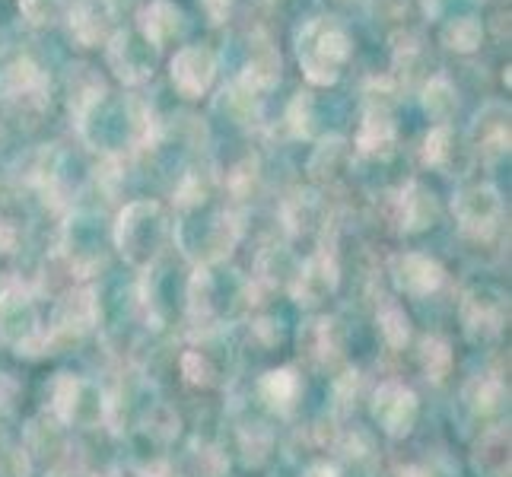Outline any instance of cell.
<instances>
[{"instance_id": "obj_19", "label": "cell", "mask_w": 512, "mask_h": 477, "mask_svg": "<svg viewBox=\"0 0 512 477\" xmlns=\"http://www.w3.org/2000/svg\"><path fill=\"white\" fill-rule=\"evenodd\" d=\"M468 404L478 414H490V411H500L503 408V401H506V388L503 382L497 379H474L468 385V392H465Z\"/></svg>"}, {"instance_id": "obj_7", "label": "cell", "mask_w": 512, "mask_h": 477, "mask_svg": "<svg viewBox=\"0 0 512 477\" xmlns=\"http://www.w3.org/2000/svg\"><path fill=\"white\" fill-rule=\"evenodd\" d=\"M373 417L379 420V427L388 436H404L411 433L414 420H417V398L411 388H404L398 382H388L376 392L373 401Z\"/></svg>"}, {"instance_id": "obj_12", "label": "cell", "mask_w": 512, "mask_h": 477, "mask_svg": "<svg viewBox=\"0 0 512 477\" xmlns=\"http://www.w3.org/2000/svg\"><path fill=\"white\" fill-rule=\"evenodd\" d=\"M338 287V268L328 255H315L303 271L296 274V284H293V296L296 303L303 306H315Z\"/></svg>"}, {"instance_id": "obj_28", "label": "cell", "mask_w": 512, "mask_h": 477, "mask_svg": "<svg viewBox=\"0 0 512 477\" xmlns=\"http://www.w3.org/2000/svg\"><path fill=\"white\" fill-rule=\"evenodd\" d=\"M13 249H16V229L7 220H0V255H10Z\"/></svg>"}, {"instance_id": "obj_26", "label": "cell", "mask_w": 512, "mask_h": 477, "mask_svg": "<svg viewBox=\"0 0 512 477\" xmlns=\"http://www.w3.org/2000/svg\"><path fill=\"white\" fill-rule=\"evenodd\" d=\"M446 144H449V128H436L427 137V147H423V159H427L430 166H439L449 156V147Z\"/></svg>"}, {"instance_id": "obj_9", "label": "cell", "mask_w": 512, "mask_h": 477, "mask_svg": "<svg viewBox=\"0 0 512 477\" xmlns=\"http://www.w3.org/2000/svg\"><path fill=\"white\" fill-rule=\"evenodd\" d=\"M462 322L471 341H487L497 338L506 322V306L500 296H487L481 290H474L465 296L462 303Z\"/></svg>"}, {"instance_id": "obj_29", "label": "cell", "mask_w": 512, "mask_h": 477, "mask_svg": "<svg viewBox=\"0 0 512 477\" xmlns=\"http://www.w3.org/2000/svg\"><path fill=\"white\" fill-rule=\"evenodd\" d=\"M204 4H207L210 16H214V23H220V20H223V13H226V7H229V0H204Z\"/></svg>"}, {"instance_id": "obj_6", "label": "cell", "mask_w": 512, "mask_h": 477, "mask_svg": "<svg viewBox=\"0 0 512 477\" xmlns=\"http://www.w3.org/2000/svg\"><path fill=\"white\" fill-rule=\"evenodd\" d=\"M99 318V306L90 290H77V293H67L61 299V306L55 312V325L45 334V344H55V341H80L86 331L96 325Z\"/></svg>"}, {"instance_id": "obj_18", "label": "cell", "mask_w": 512, "mask_h": 477, "mask_svg": "<svg viewBox=\"0 0 512 477\" xmlns=\"http://www.w3.org/2000/svg\"><path fill=\"white\" fill-rule=\"evenodd\" d=\"M179 20L182 16L172 4H166V0H153V4L144 10V16H140V26H144V35L153 45H163L169 35H175V29H179Z\"/></svg>"}, {"instance_id": "obj_30", "label": "cell", "mask_w": 512, "mask_h": 477, "mask_svg": "<svg viewBox=\"0 0 512 477\" xmlns=\"http://www.w3.org/2000/svg\"><path fill=\"white\" fill-rule=\"evenodd\" d=\"M303 477H338V471L328 468V465H312Z\"/></svg>"}, {"instance_id": "obj_8", "label": "cell", "mask_w": 512, "mask_h": 477, "mask_svg": "<svg viewBox=\"0 0 512 477\" xmlns=\"http://www.w3.org/2000/svg\"><path fill=\"white\" fill-rule=\"evenodd\" d=\"M0 93H4L7 105H20L26 112H42L45 109V77L32 61H16L0 74Z\"/></svg>"}, {"instance_id": "obj_17", "label": "cell", "mask_w": 512, "mask_h": 477, "mask_svg": "<svg viewBox=\"0 0 512 477\" xmlns=\"http://www.w3.org/2000/svg\"><path fill=\"white\" fill-rule=\"evenodd\" d=\"M357 144H360L363 153H373V156H379V153H392V147H395V125L388 121L385 112L373 109V112L366 115L363 128H360V134H357Z\"/></svg>"}, {"instance_id": "obj_10", "label": "cell", "mask_w": 512, "mask_h": 477, "mask_svg": "<svg viewBox=\"0 0 512 477\" xmlns=\"http://www.w3.org/2000/svg\"><path fill=\"white\" fill-rule=\"evenodd\" d=\"M392 277L398 290L411 293V296H427L433 293L439 284H443V268L436 261H430L427 255H398L392 261Z\"/></svg>"}, {"instance_id": "obj_5", "label": "cell", "mask_w": 512, "mask_h": 477, "mask_svg": "<svg viewBox=\"0 0 512 477\" xmlns=\"http://www.w3.org/2000/svg\"><path fill=\"white\" fill-rule=\"evenodd\" d=\"M51 404H55V414L64 423H93L102 414V398L99 392L83 379H74L61 373L51 385Z\"/></svg>"}, {"instance_id": "obj_11", "label": "cell", "mask_w": 512, "mask_h": 477, "mask_svg": "<svg viewBox=\"0 0 512 477\" xmlns=\"http://www.w3.org/2000/svg\"><path fill=\"white\" fill-rule=\"evenodd\" d=\"M214 80V55L207 48H182L172 61V83L185 96H201Z\"/></svg>"}, {"instance_id": "obj_21", "label": "cell", "mask_w": 512, "mask_h": 477, "mask_svg": "<svg viewBox=\"0 0 512 477\" xmlns=\"http://www.w3.org/2000/svg\"><path fill=\"white\" fill-rule=\"evenodd\" d=\"M379 325H382V334L385 341L392 347H404L411 338V328H408V315H404L398 306H385L382 315H379Z\"/></svg>"}, {"instance_id": "obj_14", "label": "cell", "mask_w": 512, "mask_h": 477, "mask_svg": "<svg viewBox=\"0 0 512 477\" xmlns=\"http://www.w3.org/2000/svg\"><path fill=\"white\" fill-rule=\"evenodd\" d=\"M474 468L484 471L487 477L509 474V430H490L484 443L474 452Z\"/></svg>"}, {"instance_id": "obj_25", "label": "cell", "mask_w": 512, "mask_h": 477, "mask_svg": "<svg viewBox=\"0 0 512 477\" xmlns=\"http://www.w3.org/2000/svg\"><path fill=\"white\" fill-rule=\"evenodd\" d=\"M182 373L191 385H210L214 382V369H210V363L201 357L198 350H188L182 357Z\"/></svg>"}, {"instance_id": "obj_1", "label": "cell", "mask_w": 512, "mask_h": 477, "mask_svg": "<svg viewBox=\"0 0 512 477\" xmlns=\"http://www.w3.org/2000/svg\"><path fill=\"white\" fill-rule=\"evenodd\" d=\"M347 55L350 42L338 23L315 20L299 35V61H303L306 77L315 83H331L338 77V67Z\"/></svg>"}, {"instance_id": "obj_13", "label": "cell", "mask_w": 512, "mask_h": 477, "mask_svg": "<svg viewBox=\"0 0 512 477\" xmlns=\"http://www.w3.org/2000/svg\"><path fill=\"white\" fill-rule=\"evenodd\" d=\"M306 344H309L312 360L334 363L341 357V350H344L341 322H338V318H319V322H312V328L306 331Z\"/></svg>"}, {"instance_id": "obj_3", "label": "cell", "mask_w": 512, "mask_h": 477, "mask_svg": "<svg viewBox=\"0 0 512 477\" xmlns=\"http://www.w3.org/2000/svg\"><path fill=\"white\" fill-rule=\"evenodd\" d=\"M0 338L16 344L20 353H32V347H48L39 331V312L32 296L23 287H7L0 293Z\"/></svg>"}, {"instance_id": "obj_27", "label": "cell", "mask_w": 512, "mask_h": 477, "mask_svg": "<svg viewBox=\"0 0 512 477\" xmlns=\"http://www.w3.org/2000/svg\"><path fill=\"white\" fill-rule=\"evenodd\" d=\"M0 474H4V477H26V474H29L26 455H23V452H16V449L0 452Z\"/></svg>"}, {"instance_id": "obj_31", "label": "cell", "mask_w": 512, "mask_h": 477, "mask_svg": "<svg viewBox=\"0 0 512 477\" xmlns=\"http://www.w3.org/2000/svg\"><path fill=\"white\" fill-rule=\"evenodd\" d=\"M398 477H430L423 468H404V471H398Z\"/></svg>"}, {"instance_id": "obj_20", "label": "cell", "mask_w": 512, "mask_h": 477, "mask_svg": "<svg viewBox=\"0 0 512 477\" xmlns=\"http://www.w3.org/2000/svg\"><path fill=\"white\" fill-rule=\"evenodd\" d=\"M420 357H423V369H427V376L433 382L446 379L449 366H452V350H449V344L443 338H427V341H423Z\"/></svg>"}, {"instance_id": "obj_2", "label": "cell", "mask_w": 512, "mask_h": 477, "mask_svg": "<svg viewBox=\"0 0 512 477\" xmlns=\"http://www.w3.org/2000/svg\"><path fill=\"white\" fill-rule=\"evenodd\" d=\"M166 236V220L163 210L144 201V204H131L125 214H121L118 223V245L121 252L128 255V261L134 264H147L156 258Z\"/></svg>"}, {"instance_id": "obj_22", "label": "cell", "mask_w": 512, "mask_h": 477, "mask_svg": "<svg viewBox=\"0 0 512 477\" xmlns=\"http://www.w3.org/2000/svg\"><path fill=\"white\" fill-rule=\"evenodd\" d=\"M478 42H481V26L474 23L471 16H462V20L446 26V45L449 48L471 51V48H478Z\"/></svg>"}, {"instance_id": "obj_24", "label": "cell", "mask_w": 512, "mask_h": 477, "mask_svg": "<svg viewBox=\"0 0 512 477\" xmlns=\"http://www.w3.org/2000/svg\"><path fill=\"white\" fill-rule=\"evenodd\" d=\"M427 112H433L436 118H446L455 109V96H452V86L446 80H433L427 86Z\"/></svg>"}, {"instance_id": "obj_16", "label": "cell", "mask_w": 512, "mask_h": 477, "mask_svg": "<svg viewBox=\"0 0 512 477\" xmlns=\"http://www.w3.org/2000/svg\"><path fill=\"white\" fill-rule=\"evenodd\" d=\"M436 220V201L430 191H423L420 185H411L401 194V223L408 233H420Z\"/></svg>"}, {"instance_id": "obj_4", "label": "cell", "mask_w": 512, "mask_h": 477, "mask_svg": "<svg viewBox=\"0 0 512 477\" xmlns=\"http://www.w3.org/2000/svg\"><path fill=\"white\" fill-rule=\"evenodd\" d=\"M455 217L462 233L474 239H490L497 233L500 217H503V201L493 188H465L455 198Z\"/></svg>"}, {"instance_id": "obj_23", "label": "cell", "mask_w": 512, "mask_h": 477, "mask_svg": "<svg viewBox=\"0 0 512 477\" xmlns=\"http://www.w3.org/2000/svg\"><path fill=\"white\" fill-rule=\"evenodd\" d=\"M191 462H194V474L198 477H223L226 474V458L210 446H194Z\"/></svg>"}, {"instance_id": "obj_15", "label": "cell", "mask_w": 512, "mask_h": 477, "mask_svg": "<svg viewBox=\"0 0 512 477\" xmlns=\"http://www.w3.org/2000/svg\"><path fill=\"white\" fill-rule=\"evenodd\" d=\"M261 398L268 401L274 411L287 414L299 398V376L293 369H271V373L261 379Z\"/></svg>"}]
</instances>
